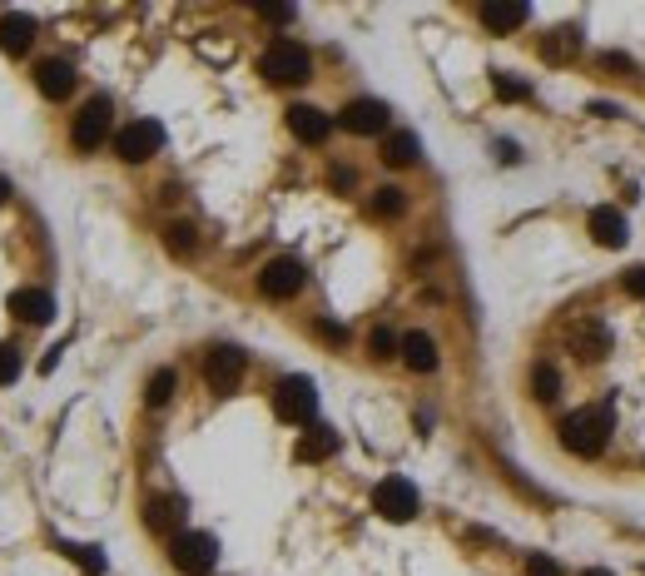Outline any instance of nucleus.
Wrapping results in <instances>:
<instances>
[{
    "instance_id": "f257e3e1",
    "label": "nucleus",
    "mask_w": 645,
    "mask_h": 576,
    "mask_svg": "<svg viewBox=\"0 0 645 576\" xmlns=\"http://www.w3.org/2000/svg\"><path fill=\"white\" fill-rule=\"evenodd\" d=\"M611 428H616L611 403H591V408H581V413H571L561 423V447L571 457H601L606 442H611Z\"/></svg>"
},
{
    "instance_id": "f03ea898",
    "label": "nucleus",
    "mask_w": 645,
    "mask_h": 576,
    "mask_svg": "<svg viewBox=\"0 0 645 576\" xmlns=\"http://www.w3.org/2000/svg\"><path fill=\"white\" fill-rule=\"evenodd\" d=\"M258 70L273 80V85H303L313 75V55L298 45V40H273L258 60Z\"/></svg>"
},
{
    "instance_id": "7ed1b4c3",
    "label": "nucleus",
    "mask_w": 645,
    "mask_h": 576,
    "mask_svg": "<svg viewBox=\"0 0 645 576\" xmlns=\"http://www.w3.org/2000/svg\"><path fill=\"white\" fill-rule=\"evenodd\" d=\"M273 413H278L283 423H293V428L313 423V413H318V388H313V378H303V373L283 378V383L273 388Z\"/></svg>"
},
{
    "instance_id": "20e7f679",
    "label": "nucleus",
    "mask_w": 645,
    "mask_h": 576,
    "mask_svg": "<svg viewBox=\"0 0 645 576\" xmlns=\"http://www.w3.org/2000/svg\"><path fill=\"white\" fill-rule=\"evenodd\" d=\"M169 562H174V572L184 576H209L214 562H219V542L209 532H179L169 542Z\"/></svg>"
},
{
    "instance_id": "39448f33",
    "label": "nucleus",
    "mask_w": 645,
    "mask_h": 576,
    "mask_svg": "<svg viewBox=\"0 0 645 576\" xmlns=\"http://www.w3.org/2000/svg\"><path fill=\"white\" fill-rule=\"evenodd\" d=\"M110 130H115V105H110L105 95H95V100L75 115V125H70V144H75L80 154H95L100 144L110 140Z\"/></svg>"
},
{
    "instance_id": "423d86ee",
    "label": "nucleus",
    "mask_w": 645,
    "mask_h": 576,
    "mask_svg": "<svg viewBox=\"0 0 645 576\" xmlns=\"http://www.w3.org/2000/svg\"><path fill=\"white\" fill-rule=\"evenodd\" d=\"M159 144H164V125H159V120H134V125H125V130L115 135V154H120L125 164H144V159L159 154Z\"/></svg>"
},
{
    "instance_id": "0eeeda50",
    "label": "nucleus",
    "mask_w": 645,
    "mask_h": 576,
    "mask_svg": "<svg viewBox=\"0 0 645 576\" xmlns=\"http://www.w3.org/2000/svg\"><path fill=\"white\" fill-rule=\"evenodd\" d=\"M244 368H249V358H244L239 348H229V343L214 348V353L204 358V383H209V393H219V398L234 393V388L244 383Z\"/></svg>"
},
{
    "instance_id": "6e6552de",
    "label": "nucleus",
    "mask_w": 645,
    "mask_h": 576,
    "mask_svg": "<svg viewBox=\"0 0 645 576\" xmlns=\"http://www.w3.org/2000/svg\"><path fill=\"white\" fill-rule=\"evenodd\" d=\"M373 507L387 522H412L417 517V487L407 477H383L378 492H373Z\"/></svg>"
},
{
    "instance_id": "1a4fd4ad",
    "label": "nucleus",
    "mask_w": 645,
    "mask_h": 576,
    "mask_svg": "<svg viewBox=\"0 0 645 576\" xmlns=\"http://www.w3.org/2000/svg\"><path fill=\"white\" fill-rule=\"evenodd\" d=\"M303 279H308V274H303V264L283 254V259L263 264V274H258V293H263V298H278V303H283V298H293V293L303 288Z\"/></svg>"
},
{
    "instance_id": "9d476101",
    "label": "nucleus",
    "mask_w": 645,
    "mask_h": 576,
    "mask_svg": "<svg viewBox=\"0 0 645 576\" xmlns=\"http://www.w3.org/2000/svg\"><path fill=\"white\" fill-rule=\"evenodd\" d=\"M144 527L154 532V537H179L184 532V502L179 497H149L144 502Z\"/></svg>"
},
{
    "instance_id": "9b49d317",
    "label": "nucleus",
    "mask_w": 645,
    "mask_h": 576,
    "mask_svg": "<svg viewBox=\"0 0 645 576\" xmlns=\"http://www.w3.org/2000/svg\"><path fill=\"white\" fill-rule=\"evenodd\" d=\"M338 125H343L348 135H383L387 130V105L383 100H353V105H343Z\"/></svg>"
},
{
    "instance_id": "f8f14e48",
    "label": "nucleus",
    "mask_w": 645,
    "mask_h": 576,
    "mask_svg": "<svg viewBox=\"0 0 645 576\" xmlns=\"http://www.w3.org/2000/svg\"><path fill=\"white\" fill-rule=\"evenodd\" d=\"M586 229H591V239H596L601 249H621V244L631 239V224H626V214H621V209H611V204L591 209Z\"/></svg>"
},
{
    "instance_id": "ddd939ff",
    "label": "nucleus",
    "mask_w": 645,
    "mask_h": 576,
    "mask_svg": "<svg viewBox=\"0 0 645 576\" xmlns=\"http://www.w3.org/2000/svg\"><path fill=\"white\" fill-rule=\"evenodd\" d=\"M35 85L45 100H70L75 95V65L70 60H40L35 65Z\"/></svg>"
},
{
    "instance_id": "4468645a",
    "label": "nucleus",
    "mask_w": 645,
    "mask_h": 576,
    "mask_svg": "<svg viewBox=\"0 0 645 576\" xmlns=\"http://www.w3.org/2000/svg\"><path fill=\"white\" fill-rule=\"evenodd\" d=\"M288 130H293V140L323 144L333 135V120H328L318 105H293V110H288Z\"/></svg>"
},
{
    "instance_id": "2eb2a0df",
    "label": "nucleus",
    "mask_w": 645,
    "mask_h": 576,
    "mask_svg": "<svg viewBox=\"0 0 645 576\" xmlns=\"http://www.w3.org/2000/svg\"><path fill=\"white\" fill-rule=\"evenodd\" d=\"M10 313H15L20 323H35V328H40V323L55 318V298H50L45 288H15V293H10Z\"/></svg>"
},
{
    "instance_id": "dca6fc26",
    "label": "nucleus",
    "mask_w": 645,
    "mask_h": 576,
    "mask_svg": "<svg viewBox=\"0 0 645 576\" xmlns=\"http://www.w3.org/2000/svg\"><path fill=\"white\" fill-rule=\"evenodd\" d=\"M531 20V10L521 5V0H492V5H482V25L492 30V35H512Z\"/></svg>"
},
{
    "instance_id": "f3484780",
    "label": "nucleus",
    "mask_w": 645,
    "mask_h": 576,
    "mask_svg": "<svg viewBox=\"0 0 645 576\" xmlns=\"http://www.w3.org/2000/svg\"><path fill=\"white\" fill-rule=\"evenodd\" d=\"M576 55H581V30L576 25H561V30L541 35V60L546 65H571Z\"/></svg>"
},
{
    "instance_id": "a211bd4d",
    "label": "nucleus",
    "mask_w": 645,
    "mask_h": 576,
    "mask_svg": "<svg viewBox=\"0 0 645 576\" xmlns=\"http://www.w3.org/2000/svg\"><path fill=\"white\" fill-rule=\"evenodd\" d=\"M571 348H576V358H586V363H601L606 353H611V328L606 323H581V333L571 338Z\"/></svg>"
},
{
    "instance_id": "6ab92c4d",
    "label": "nucleus",
    "mask_w": 645,
    "mask_h": 576,
    "mask_svg": "<svg viewBox=\"0 0 645 576\" xmlns=\"http://www.w3.org/2000/svg\"><path fill=\"white\" fill-rule=\"evenodd\" d=\"M412 373H432L437 368V343L427 333H402V353H397Z\"/></svg>"
},
{
    "instance_id": "aec40b11",
    "label": "nucleus",
    "mask_w": 645,
    "mask_h": 576,
    "mask_svg": "<svg viewBox=\"0 0 645 576\" xmlns=\"http://www.w3.org/2000/svg\"><path fill=\"white\" fill-rule=\"evenodd\" d=\"M35 45V20L30 15H5L0 20V50L5 55H25Z\"/></svg>"
},
{
    "instance_id": "412c9836",
    "label": "nucleus",
    "mask_w": 645,
    "mask_h": 576,
    "mask_svg": "<svg viewBox=\"0 0 645 576\" xmlns=\"http://www.w3.org/2000/svg\"><path fill=\"white\" fill-rule=\"evenodd\" d=\"M298 462H328L333 452H338V432L333 428H308L303 437H298Z\"/></svg>"
},
{
    "instance_id": "4be33fe9",
    "label": "nucleus",
    "mask_w": 645,
    "mask_h": 576,
    "mask_svg": "<svg viewBox=\"0 0 645 576\" xmlns=\"http://www.w3.org/2000/svg\"><path fill=\"white\" fill-rule=\"evenodd\" d=\"M383 159L392 164V169L417 164V135H412V130H392V135H383Z\"/></svg>"
},
{
    "instance_id": "5701e85b",
    "label": "nucleus",
    "mask_w": 645,
    "mask_h": 576,
    "mask_svg": "<svg viewBox=\"0 0 645 576\" xmlns=\"http://www.w3.org/2000/svg\"><path fill=\"white\" fill-rule=\"evenodd\" d=\"M531 398H536V403H556V398H561V373H556L551 363H536V373H531Z\"/></svg>"
},
{
    "instance_id": "b1692460",
    "label": "nucleus",
    "mask_w": 645,
    "mask_h": 576,
    "mask_svg": "<svg viewBox=\"0 0 645 576\" xmlns=\"http://www.w3.org/2000/svg\"><path fill=\"white\" fill-rule=\"evenodd\" d=\"M174 388H179V378H174V368H159L149 383H144V403L149 408H164L169 398H174Z\"/></svg>"
},
{
    "instance_id": "393cba45",
    "label": "nucleus",
    "mask_w": 645,
    "mask_h": 576,
    "mask_svg": "<svg viewBox=\"0 0 645 576\" xmlns=\"http://www.w3.org/2000/svg\"><path fill=\"white\" fill-rule=\"evenodd\" d=\"M402 209H407V199H402V189H397V184H387V189H378V194H373V214L397 219Z\"/></svg>"
},
{
    "instance_id": "a878e982",
    "label": "nucleus",
    "mask_w": 645,
    "mask_h": 576,
    "mask_svg": "<svg viewBox=\"0 0 645 576\" xmlns=\"http://www.w3.org/2000/svg\"><path fill=\"white\" fill-rule=\"evenodd\" d=\"M492 90H497V100H531V85L516 75H492Z\"/></svg>"
},
{
    "instance_id": "bb28decb",
    "label": "nucleus",
    "mask_w": 645,
    "mask_h": 576,
    "mask_svg": "<svg viewBox=\"0 0 645 576\" xmlns=\"http://www.w3.org/2000/svg\"><path fill=\"white\" fill-rule=\"evenodd\" d=\"M164 244H169L174 254H194V224H169V229H164Z\"/></svg>"
},
{
    "instance_id": "cd10ccee",
    "label": "nucleus",
    "mask_w": 645,
    "mask_h": 576,
    "mask_svg": "<svg viewBox=\"0 0 645 576\" xmlns=\"http://www.w3.org/2000/svg\"><path fill=\"white\" fill-rule=\"evenodd\" d=\"M368 348H373V358H397V353H402V338H397V333H387V328H373Z\"/></svg>"
},
{
    "instance_id": "c85d7f7f",
    "label": "nucleus",
    "mask_w": 645,
    "mask_h": 576,
    "mask_svg": "<svg viewBox=\"0 0 645 576\" xmlns=\"http://www.w3.org/2000/svg\"><path fill=\"white\" fill-rule=\"evenodd\" d=\"M15 378H20V353H15L10 343H0V388L15 383Z\"/></svg>"
},
{
    "instance_id": "c756f323",
    "label": "nucleus",
    "mask_w": 645,
    "mask_h": 576,
    "mask_svg": "<svg viewBox=\"0 0 645 576\" xmlns=\"http://www.w3.org/2000/svg\"><path fill=\"white\" fill-rule=\"evenodd\" d=\"M526 572L531 576H561V567L551 557H526Z\"/></svg>"
},
{
    "instance_id": "7c9ffc66",
    "label": "nucleus",
    "mask_w": 645,
    "mask_h": 576,
    "mask_svg": "<svg viewBox=\"0 0 645 576\" xmlns=\"http://www.w3.org/2000/svg\"><path fill=\"white\" fill-rule=\"evenodd\" d=\"M263 20H273V25H288V20H293V5H263Z\"/></svg>"
},
{
    "instance_id": "2f4dec72",
    "label": "nucleus",
    "mask_w": 645,
    "mask_h": 576,
    "mask_svg": "<svg viewBox=\"0 0 645 576\" xmlns=\"http://www.w3.org/2000/svg\"><path fill=\"white\" fill-rule=\"evenodd\" d=\"M626 293H631V298H645V269H631V274H626Z\"/></svg>"
},
{
    "instance_id": "473e14b6",
    "label": "nucleus",
    "mask_w": 645,
    "mask_h": 576,
    "mask_svg": "<svg viewBox=\"0 0 645 576\" xmlns=\"http://www.w3.org/2000/svg\"><path fill=\"white\" fill-rule=\"evenodd\" d=\"M601 65H606V70H631V60H626V55H616V50H611V55H601Z\"/></svg>"
},
{
    "instance_id": "72a5a7b5",
    "label": "nucleus",
    "mask_w": 645,
    "mask_h": 576,
    "mask_svg": "<svg viewBox=\"0 0 645 576\" xmlns=\"http://www.w3.org/2000/svg\"><path fill=\"white\" fill-rule=\"evenodd\" d=\"M5 194H10V184H5V179H0V204H5Z\"/></svg>"
},
{
    "instance_id": "f704fd0d",
    "label": "nucleus",
    "mask_w": 645,
    "mask_h": 576,
    "mask_svg": "<svg viewBox=\"0 0 645 576\" xmlns=\"http://www.w3.org/2000/svg\"><path fill=\"white\" fill-rule=\"evenodd\" d=\"M581 576H611V572H601V567H596V572H581Z\"/></svg>"
}]
</instances>
